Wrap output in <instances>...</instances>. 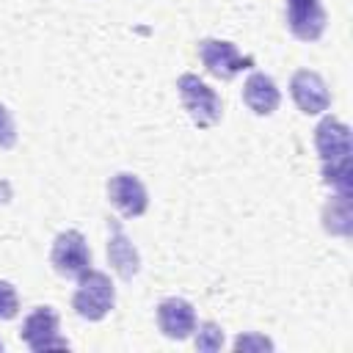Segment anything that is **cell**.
<instances>
[{
    "mask_svg": "<svg viewBox=\"0 0 353 353\" xmlns=\"http://www.w3.org/2000/svg\"><path fill=\"white\" fill-rule=\"evenodd\" d=\"M77 290L72 295V306L74 312L83 317V320H102L113 303H116V290L110 284V279L99 270H85L80 279H77Z\"/></svg>",
    "mask_w": 353,
    "mask_h": 353,
    "instance_id": "obj_1",
    "label": "cell"
},
{
    "mask_svg": "<svg viewBox=\"0 0 353 353\" xmlns=\"http://www.w3.org/2000/svg\"><path fill=\"white\" fill-rule=\"evenodd\" d=\"M176 88H179V99H182L188 116L193 119V124L212 127L221 119V110H223L221 97L204 80H199L196 74H182L176 80Z\"/></svg>",
    "mask_w": 353,
    "mask_h": 353,
    "instance_id": "obj_2",
    "label": "cell"
},
{
    "mask_svg": "<svg viewBox=\"0 0 353 353\" xmlns=\"http://www.w3.org/2000/svg\"><path fill=\"white\" fill-rule=\"evenodd\" d=\"M50 262H52L55 273H61L66 279H80L91 268V251H88L85 237L77 229L61 232L55 237V243H52Z\"/></svg>",
    "mask_w": 353,
    "mask_h": 353,
    "instance_id": "obj_3",
    "label": "cell"
},
{
    "mask_svg": "<svg viewBox=\"0 0 353 353\" xmlns=\"http://www.w3.org/2000/svg\"><path fill=\"white\" fill-rule=\"evenodd\" d=\"M199 58H201L204 69L212 77H221V80H232L237 72H243L254 63L251 58H243L232 41H221V39L199 41Z\"/></svg>",
    "mask_w": 353,
    "mask_h": 353,
    "instance_id": "obj_4",
    "label": "cell"
},
{
    "mask_svg": "<svg viewBox=\"0 0 353 353\" xmlns=\"http://www.w3.org/2000/svg\"><path fill=\"white\" fill-rule=\"evenodd\" d=\"M22 342L30 347V350H52V347H69V342L63 336H58V314L52 306H39L33 309L25 323H22V331H19Z\"/></svg>",
    "mask_w": 353,
    "mask_h": 353,
    "instance_id": "obj_5",
    "label": "cell"
},
{
    "mask_svg": "<svg viewBox=\"0 0 353 353\" xmlns=\"http://www.w3.org/2000/svg\"><path fill=\"white\" fill-rule=\"evenodd\" d=\"M287 28L301 41H317L325 30V8L320 0H284Z\"/></svg>",
    "mask_w": 353,
    "mask_h": 353,
    "instance_id": "obj_6",
    "label": "cell"
},
{
    "mask_svg": "<svg viewBox=\"0 0 353 353\" xmlns=\"http://www.w3.org/2000/svg\"><path fill=\"white\" fill-rule=\"evenodd\" d=\"M290 94H292L295 105H298L306 116H317V113L328 110V105H331V94H328L325 80H323L317 72H309V69H301V72L292 74V80H290Z\"/></svg>",
    "mask_w": 353,
    "mask_h": 353,
    "instance_id": "obj_7",
    "label": "cell"
},
{
    "mask_svg": "<svg viewBox=\"0 0 353 353\" xmlns=\"http://www.w3.org/2000/svg\"><path fill=\"white\" fill-rule=\"evenodd\" d=\"M108 199L110 204L124 215V218H138L146 212L149 199H146V188L138 176L132 174H116L108 182Z\"/></svg>",
    "mask_w": 353,
    "mask_h": 353,
    "instance_id": "obj_8",
    "label": "cell"
},
{
    "mask_svg": "<svg viewBox=\"0 0 353 353\" xmlns=\"http://www.w3.org/2000/svg\"><path fill=\"white\" fill-rule=\"evenodd\" d=\"M314 146L323 163H334L342 157L353 154V143H350V127L334 116H325L317 130H314Z\"/></svg>",
    "mask_w": 353,
    "mask_h": 353,
    "instance_id": "obj_9",
    "label": "cell"
},
{
    "mask_svg": "<svg viewBox=\"0 0 353 353\" xmlns=\"http://www.w3.org/2000/svg\"><path fill=\"white\" fill-rule=\"evenodd\" d=\"M157 325L168 339H185L196 331V312L193 303L185 298H165L157 306Z\"/></svg>",
    "mask_w": 353,
    "mask_h": 353,
    "instance_id": "obj_10",
    "label": "cell"
},
{
    "mask_svg": "<svg viewBox=\"0 0 353 353\" xmlns=\"http://www.w3.org/2000/svg\"><path fill=\"white\" fill-rule=\"evenodd\" d=\"M279 88L273 83L270 74L265 72H254L245 85H243V102L256 113V116H270L276 108H279Z\"/></svg>",
    "mask_w": 353,
    "mask_h": 353,
    "instance_id": "obj_11",
    "label": "cell"
},
{
    "mask_svg": "<svg viewBox=\"0 0 353 353\" xmlns=\"http://www.w3.org/2000/svg\"><path fill=\"white\" fill-rule=\"evenodd\" d=\"M108 259H110L113 270H116V273H119L124 281L135 279V276H138V270H141V256H138L135 245L130 243V237L121 232V226H119V223H110Z\"/></svg>",
    "mask_w": 353,
    "mask_h": 353,
    "instance_id": "obj_12",
    "label": "cell"
},
{
    "mask_svg": "<svg viewBox=\"0 0 353 353\" xmlns=\"http://www.w3.org/2000/svg\"><path fill=\"white\" fill-rule=\"evenodd\" d=\"M325 229L331 234H350L353 229V215H350V196L347 193H339L336 199H331L325 204Z\"/></svg>",
    "mask_w": 353,
    "mask_h": 353,
    "instance_id": "obj_13",
    "label": "cell"
},
{
    "mask_svg": "<svg viewBox=\"0 0 353 353\" xmlns=\"http://www.w3.org/2000/svg\"><path fill=\"white\" fill-rule=\"evenodd\" d=\"M323 179L331 185L336 193H347L353 188V157H342L334 163H323Z\"/></svg>",
    "mask_w": 353,
    "mask_h": 353,
    "instance_id": "obj_14",
    "label": "cell"
},
{
    "mask_svg": "<svg viewBox=\"0 0 353 353\" xmlns=\"http://www.w3.org/2000/svg\"><path fill=\"white\" fill-rule=\"evenodd\" d=\"M221 345H223V331H221V325H215V323H201V325H199V334H196V347H199L201 353H215V350H221Z\"/></svg>",
    "mask_w": 353,
    "mask_h": 353,
    "instance_id": "obj_15",
    "label": "cell"
},
{
    "mask_svg": "<svg viewBox=\"0 0 353 353\" xmlns=\"http://www.w3.org/2000/svg\"><path fill=\"white\" fill-rule=\"evenodd\" d=\"M19 309V301H17V290L8 284V281H0V320H11Z\"/></svg>",
    "mask_w": 353,
    "mask_h": 353,
    "instance_id": "obj_16",
    "label": "cell"
},
{
    "mask_svg": "<svg viewBox=\"0 0 353 353\" xmlns=\"http://www.w3.org/2000/svg\"><path fill=\"white\" fill-rule=\"evenodd\" d=\"M17 143V127H14V116L11 110L0 102V146L3 149H11Z\"/></svg>",
    "mask_w": 353,
    "mask_h": 353,
    "instance_id": "obj_17",
    "label": "cell"
},
{
    "mask_svg": "<svg viewBox=\"0 0 353 353\" xmlns=\"http://www.w3.org/2000/svg\"><path fill=\"white\" fill-rule=\"evenodd\" d=\"M251 347H256V350H270V347H273V342H270V339H265V336H256V334L237 336L234 350H251Z\"/></svg>",
    "mask_w": 353,
    "mask_h": 353,
    "instance_id": "obj_18",
    "label": "cell"
}]
</instances>
